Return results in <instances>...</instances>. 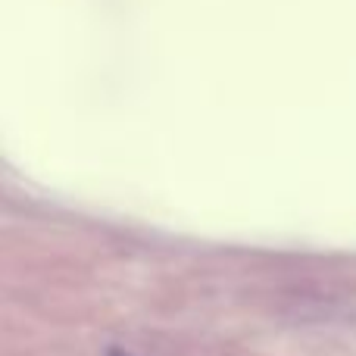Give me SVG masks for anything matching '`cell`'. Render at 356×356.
Listing matches in <instances>:
<instances>
[{"instance_id": "cell-1", "label": "cell", "mask_w": 356, "mask_h": 356, "mask_svg": "<svg viewBox=\"0 0 356 356\" xmlns=\"http://www.w3.org/2000/svg\"><path fill=\"white\" fill-rule=\"evenodd\" d=\"M106 356H131V353H125V350H116V347H110V350H106Z\"/></svg>"}]
</instances>
